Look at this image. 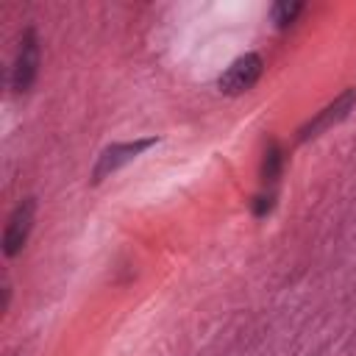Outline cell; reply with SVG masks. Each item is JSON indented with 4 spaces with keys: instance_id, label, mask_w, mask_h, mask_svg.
<instances>
[{
    "instance_id": "obj_1",
    "label": "cell",
    "mask_w": 356,
    "mask_h": 356,
    "mask_svg": "<svg viewBox=\"0 0 356 356\" xmlns=\"http://www.w3.org/2000/svg\"><path fill=\"white\" fill-rule=\"evenodd\" d=\"M261 75V58L256 53H248L242 58H236L220 78V92L225 95H242L248 92Z\"/></svg>"
},
{
    "instance_id": "obj_2",
    "label": "cell",
    "mask_w": 356,
    "mask_h": 356,
    "mask_svg": "<svg viewBox=\"0 0 356 356\" xmlns=\"http://www.w3.org/2000/svg\"><path fill=\"white\" fill-rule=\"evenodd\" d=\"M33 211H36V200L33 197H25L8 217V225H6V234H3V253L6 256H17L31 234V225H33Z\"/></svg>"
},
{
    "instance_id": "obj_3",
    "label": "cell",
    "mask_w": 356,
    "mask_h": 356,
    "mask_svg": "<svg viewBox=\"0 0 356 356\" xmlns=\"http://www.w3.org/2000/svg\"><path fill=\"white\" fill-rule=\"evenodd\" d=\"M36 70H39V42L33 31H25L22 42H19V53L14 61V72H11V86L17 92H28L31 83L36 81Z\"/></svg>"
},
{
    "instance_id": "obj_4",
    "label": "cell",
    "mask_w": 356,
    "mask_h": 356,
    "mask_svg": "<svg viewBox=\"0 0 356 356\" xmlns=\"http://www.w3.org/2000/svg\"><path fill=\"white\" fill-rule=\"evenodd\" d=\"M156 142H159L156 136H147V139H136V142H125V145H111V147H106V150L100 153V159H97V167H95V172H92V181H95V184L103 181L108 172H114V170L122 167L125 161L136 159L142 150L153 147Z\"/></svg>"
},
{
    "instance_id": "obj_5",
    "label": "cell",
    "mask_w": 356,
    "mask_h": 356,
    "mask_svg": "<svg viewBox=\"0 0 356 356\" xmlns=\"http://www.w3.org/2000/svg\"><path fill=\"white\" fill-rule=\"evenodd\" d=\"M353 103H356V89H348L345 95H339L334 103H328L323 111H317L300 131H298V139L300 142H306V139H312V136H317L320 131H325V128H331L334 122H339V120H345L348 117V111L353 108Z\"/></svg>"
},
{
    "instance_id": "obj_6",
    "label": "cell",
    "mask_w": 356,
    "mask_h": 356,
    "mask_svg": "<svg viewBox=\"0 0 356 356\" xmlns=\"http://www.w3.org/2000/svg\"><path fill=\"white\" fill-rule=\"evenodd\" d=\"M281 164H284V156H281V147L278 145H270L267 153H264V164H261V178L264 181H278L281 175Z\"/></svg>"
},
{
    "instance_id": "obj_7",
    "label": "cell",
    "mask_w": 356,
    "mask_h": 356,
    "mask_svg": "<svg viewBox=\"0 0 356 356\" xmlns=\"http://www.w3.org/2000/svg\"><path fill=\"white\" fill-rule=\"evenodd\" d=\"M300 3H275V8H273V19H275V25H281V28H286V25H292L295 22V17L300 14Z\"/></svg>"
},
{
    "instance_id": "obj_8",
    "label": "cell",
    "mask_w": 356,
    "mask_h": 356,
    "mask_svg": "<svg viewBox=\"0 0 356 356\" xmlns=\"http://www.w3.org/2000/svg\"><path fill=\"white\" fill-rule=\"evenodd\" d=\"M270 206H273V197H256V203H253V214H256V217H264V214L270 211Z\"/></svg>"
}]
</instances>
